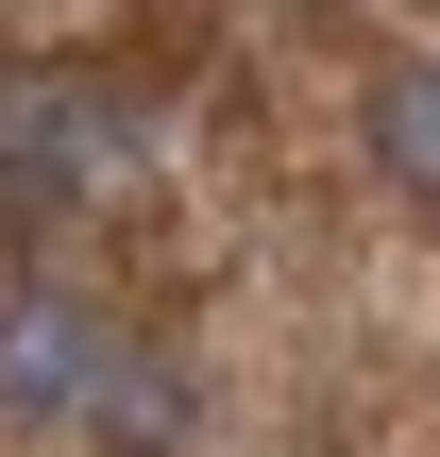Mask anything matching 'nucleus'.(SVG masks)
I'll use <instances>...</instances> for the list:
<instances>
[{"label": "nucleus", "mask_w": 440, "mask_h": 457, "mask_svg": "<svg viewBox=\"0 0 440 457\" xmlns=\"http://www.w3.org/2000/svg\"><path fill=\"white\" fill-rule=\"evenodd\" d=\"M85 390H102L85 288H17L0 305V424H85Z\"/></svg>", "instance_id": "nucleus-1"}, {"label": "nucleus", "mask_w": 440, "mask_h": 457, "mask_svg": "<svg viewBox=\"0 0 440 457\" xmlns=\"http://www.w3.org/2000/svg\"><path fill=\"white\" fill-rule=\"evenodd\" d=\"M0 170H17V187H102V170H119V102L68 85V68L17 85V102H0Z\"/></svg>", "instance_id": "nucleus-2"}, {"label": "nucleus", "mask_w": 440, "mask_h": 457, "mask_svg": "<svg viewBox=\"0 0 440 457\" xmlns=\"http://www.w3.org/2000/svg\"><path fill=\"white\" fill-rule=\"evenodd\" d=\"M85 424H102V441H136V457H170V441H187V373L102 339V390H85Z\"/></svg>", "instance_id": "nucleus-3"}, {"label": "nucleus", "mask_w": 440, "mask_h": 457, "mask_svg": "<svg viewBox=\"0 0 440 457\" xmlns=\"http://www.w3.org/2000/svg\"><path fill=\"white\" fill-rule=\"evenodd\" d=\"M373 136H390V170H407V187L440 204V68H407V85L373 102Z\"/></svg>", "instance_id": "nucleus-4"}]
</instances>
